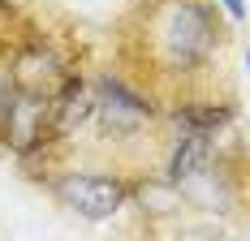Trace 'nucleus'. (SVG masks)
I'll list each match as a JSON object with an SVG mask.
<instances>
[{"instance_id": "1", "label": "nucleus", "mask_w": 250, "mask_h": 241, "mask_svg": "<svg viewBox=\"0 0 250 241\" xmlns=\"http://www.w3.org/2000/svg\"><path fill=\"white\" fill-rule=\"evenodd\" d=\"M155 43H160V56H164L173 69H199L203 60L216 52L211 9H203L194 0L168 4V9L160 13V26H155Z\"/></svg>"}, {"instance_id": "2", "label": "nucleus", "mask_w": 250, "mask_h": 241, "mask_svg": "<svg viewBox=\"0 0 250 241\" xmlns=\"http://www.w3.org/2000/svg\"><path fill=\"white\" fill-rule=\"evenodd\" d=\"M91 117L100 120V129L108 138H129L155 117V103L143 91L125 86L121 78H100L91 86Z\"/></svg>"}, {"instance_id": "3", "label": "nucleus", "mask_w": 250, "mask_h": 241, "mask_svg": "<svg viewBox=\"0 0 250 241\" xmlns=\"http://www.w3.org/2000/svg\"><path fill=\"white\" fill-rule=\"evenodd\" d=\"M56 198L82 220H108L125 207L129 185L121 177H108V172H65L56 181Z\"/></svg>"}, {"instance_id": "4", "label": "nucleus", "mask_w": 250, "mask_h": 241, "mask_svg": "<svg viewBox=\"0 0 250 241\" xmlns=\"http://www.w3.org/2000/svg\"><path fill=\"white\" fill-rule=\"evenodd\" d=\"M233 120V108H216V103H186L173 112L177 134H190V138H216Z\"/></svg>"}, {"instance_id": "5", "label": "nucleus", "mask_w": 250, "mask_h": 241, "mask_svg": "<svg viewBox=\"0 0 250 241\" xmlns=\"http://www.w3.org/2000/svg\"><path fill=\"white\" fill-rule=\"evenodd\" d=\"M216 151H211V138H190V134H177L173 155H168V181L181 185L186 177H194L203 164H211Z\"/></svg>"}, {"instance_id": "6", "label": "nucleus", "mask_w": 250, "mask_h": 241, "mask_svg": "<svg viewBox=\"0 0 250 241\" xmlns=\"http://www.w3.org/2000/svg\"><path fill=\"white\" fill-rule=\"evenodd\" d=\"M177 190L186 194L190 202L207 207V211H211V207H225V202H229V181H225V172H220V164H216V160H211V164H203L194 177H186Z\"/></svg>"}, {"instance_id": "7", "label": "nucleus", "mask_w": 250, "mask_h": 241, "mask_svg": "<svg viewBox=\"0 0 250 241\" xmlns=\"http://www.w3.org/2000/svg\"><path fill=\"white\" fill-rule=\"evenodd\" d=\"M220 4H225V13L233 22H246V0H220Z\"/></svg>"}, {"instance_id": "8", "label": "nucleus", "mask_w": 250, "mask_h": 241, "mask_svg": "<svg viewBox=\"0 0 250 241\" xmlns=\"http://www.w3.org/2000/svg\"><path fill=\"white\" fill-rule=\"evenodd\" d=\"M246 69H250V52H246Z\"/></svg>"}]
</instances>
